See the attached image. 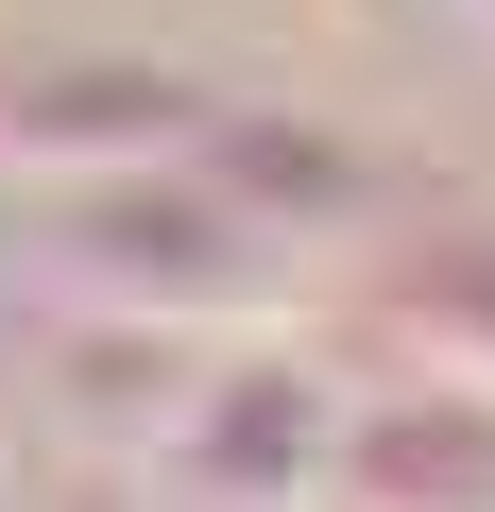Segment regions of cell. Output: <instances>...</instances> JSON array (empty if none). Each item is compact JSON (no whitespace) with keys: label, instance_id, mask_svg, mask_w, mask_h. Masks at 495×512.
Segmentation results:
<instances>
[{"label":"cell","instance_id":"obj_1","mask_svg":"<svg viewBox=\"0 0 495 512\" xmlns=\"http://www.w3.org/2000/svg\"><path fill=\"white\" fill-rule=\"evenodd\" d=\"M35 274H52L69 308H120V325H188V342H222V325L291 308V291H308V256H291L257 205H239L205 154H171V171L52 188V239H35Z\"/></svg>","mask_w":495,"mask_h":512},{"label":"cell","instance_id":"obj_2","mask_svg":"<svg viewBox=\"0 0 495 512\" xmlns=\"http://www.w3.org/2000/svg\"><path fill=\"white\" fill-rule=\"evenodd\" d=\"M325 444H342L325 376H291V359H205L188 410L154 427V478H171L188 512H308V495H325Z\"/></svg>","mask_w":495,"mask_h":512},{"label":"cell","instance_id":"obj_3","mask_svg":"<svg viewBox=\"0 0 495 512\" xmlns=\"http://www.w3.org/2000/svg\"><path fill=\"white\" fill-rule=\"evenodd\" d=\"M222 103L188 69H18L0 86V171L35 188H103V171H171Z\"/></svg>","mask_w":495,"mask_h":512},{"label":"cell","instance_id":"obj_4","mask_svg":"<svg viewBox=\"0 0 495 512\" xmlns=\"http://www.w3.org/2000/svg\"><path fill=\"white\" fill-rule=\"evenodd\" d=\"M325 495H359V512H495V376H410V393L342 410Z\"/></svg>","mask_w":495,"mask_h":512},{"label":"cell","instance_id":"obj_5","mask_svg":"<svg viewBox=\"0 0 495 512\" xmlns=\"http://www.w3.org/2000/svg\"><path fill=\"white\" fill-rule=\"evenodd\" d=\"M18 376H35V359H18V342H0V427H18V410H35V393H18Z\"/></svg>","mask_w":495,"mask_h":512},{"label":"cell","instance_id":"obj_6","mask_svg":"<svg viewBox=\"0 0 495 512\" xmlns=\"http://www.w3.org/2000/svg\"><path fill=\"white\" fill-rule=\"evenodd\" d=\"M461 18H478V35H495V0H461Z\"/></svg>","mask_w":495,"mask_h":512}]
</instances>
